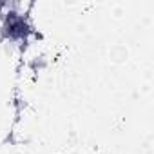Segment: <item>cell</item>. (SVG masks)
<instances>
[{
    "instance_id": "6da1fadb",
    "label": "cell",
    "mask_w": 154,
    "mask_h": 154,
    "mask_svg": "<svg viewBox=\"0 0 154 154\" xmlns=\"http://www.w3.org/2000/svg\"><path fill=\"white\" fill-rule=\"evenodd\" d=\"M4 29H6V35H8L9 38H13V40L24 38V36L29 33V26H27V22H26L22 17L15 15V13H9V17L6 18V26H4Z\"/></svg>"
}]
</instances>
